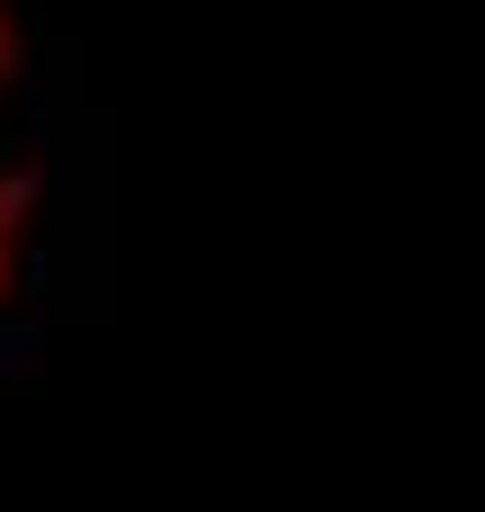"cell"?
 Returning <instances> with one entry per match:
<instances>
[{"label":"cell","instance_id":"6da1fadb","mask_svg":"<svg viewBox=\"0 0 485 512\" xmlns=\"http://www.w3.org/2000/svg\"><path fill=\"white\" fill-rule=\"evenodd\" d=\"M36 189H45V162H36V135H27V54H18V27L0 9V297L27 270Z\"/></svg>","mask_w":485,"mask_h":512}]
</instances>
